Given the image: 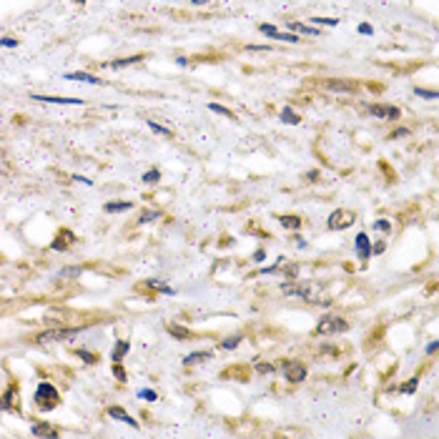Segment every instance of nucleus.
<instances>
[{
  "label": "nucleus",
  "mask_w": 439,
  "mask_h": 439,
  "mask_svg": "<svg viewBox=\"0 0 439 439\" xmlns=\"http://www.w3.org/2000/svg\"><path fill=\"white\" fill-rule=\"evenodd\" d=\"M281 294H286V296H299V299H304V301H309V304H331L329 301V296H324V291L316 286V284H309V281H289V284H281Z\"/></svg>",
  "instance_id": "obj_1"
},
{
  "label": "nucleus",
  "mask_w": 439,
  "mask_h": 439,
  "mask_svg": "<svg viewBox=\"0 0 439 439\" xmlns=\"http://www.w3.org/2000/svg\"><path fill=\"white\" fill-rule=\"evenodd\" d=\"M58 402H61L58 389H56L53 384H48V381H40V386L35 389V404H38V409L48 412V409H53Z\"/></svg>",
  "instance_id": "obj_2"
},
{
  "label": "nucleus",
  "mask_w": 439,
  "mask_h": 439,
  "mask_svg": "<svg viewBox=\"0 0 439 439\" xmlns=\"http://www.w3.org/2000/svg\"><path fill=\"white\" fill-rule=\"evenodd\" d=\"M80 334V329H51V331H43L35 336L38 344H51V342H66V339H73Z\"/></svg>",
  "instance_id": "obj_3"
},
{
  "label": "nucleus",
  "mask_w": 439,
  "mask_h": 439,
  "mask_svg": "<svg viewBox=\"0 0 439 439\" xmlns=\"http://www.w3.org/2000/svg\"><path fill=\"white\" fill-rule=\"evenodd\" d=\"M349 324L342 316H324L316 326V334H336V331H347Z\"/></svg>",
  "instance_id": "obj_4"
},
{
  "label": "nucleus",
  "mask_w": 439,
  "mask_h": 439,
  "mask_svg": "<svg viewBox=\"0 0 439 439\" xmlns=\"http://www.w3.org/2000/svg\"><path fill=\"white\" fill-rule=\"evenodd\" d=\"M357 221V214L354 211H347V209H339L329 216V228L331 231H342V228H349L352 223Z\"/></svg>",
  "instance_id": "obj_5"
},
{
  "label": "nucleus",
  "mask_w": 439,
  "mask_h": 439,
  "mask_svg": "<svg viewBox=\"0 0 439 439\" xmlns=\"http://www.w3.org/2000/svg\"><path fill=\"white\" fill-rule=\"evenodd\" d=\"M281 371H284L286 381H291V384L304 381V376H306V366L301 364V362H284V364H281Z\"/></svg>",
  "instance_id": "obj_6"
},
{
  "label": "nucleus",
  "mask_w": 439,
  "mask_h": 439,
  "mask_svg": "<svg viewBox=\"0 0 439 439\" xmlns=\"http://www.w3.org/2000/svg\"><path fill=\"white\" fill-rule=\"evenodd\" d=\"M369 113L376 116V118H389V121H397L399 118V108H394V106H371Z\"/></svg>",
  "instance_id": "obj_7"
},
{
  "label": "nucleus",
  "mask_w": 439,
  "mask_h": 439,
  "mask_svg": "<svg viewBox=\"0 0 439 439\" xmlns=\"http://www.w3.org/2000/svg\"><path fill=\"white\" fill-rule=\"evenodd\" d=\"M354 241H357V243H354V246H357V256H359L362 261H369V259H371V243H369V236H366V233H359Z\"/></svg>",
  "instance_id": "obj_8"
},
{
  "label": "nucleus",
  "mask_w": 439,
  "mask_h": 439,
  "mask_svg": "<svg viewBox=\"0 0 439 439\" xmlns=\"http://www.w3.org/2000/svg\"><path fill=\"white\" fill-rule=\"evenodd\" d=\"M261 33L264 35H271V38H276V40H286V43H299V38L294 35V33H279L274 25H261Z\"/></svg>",
  "instance_id": "obj_9"
},
{
  "label": "nucleus",
  "mask_w": 439,
  "mask_h": 439,
  "mask_svg": "<svg viewBox=\"0 0 439 439\" xmlns=\"http://www.w3.org/2000/svg\"><path fill=\"white\" fill-rule=\"evenodd\" d=\"M33 101H43V103H56V106H78V98H53V95H33Z\"/></svg>",
  "instance_id": "obj_10"
},
{
  "label": "nucleus",
  "mask_w": 439,
  "mask_h": 439,
  "mask_svg": "<svg viewBox=\"0 0 439 439\" xmlns=\"http://www.w3.org/2000/svg\"><path fill=\"white\" fill-rule=\"evenodd\" d=\"M108 417H113V419H121V422H126V424H131V427H138V422L131 417V414H126L121 407H108Z\"/></svg>",
  "instance_id": "obj_11"
},
{
  "label": "nucleus",
  "mask_w": 439,
  "mask_h": 439,
  "mask_svg": "<svg viewBox=\"0 0 439 439\" xmlns=\"http://www.w3.org/2000/svg\"><path fill=\"white\" fill-rule=\"evenodd\" d=\"M211 357H214L211 352H193V354H188L183 362H186V364H201V362H209Z\"/></svg>",
  "instance_id": "obj_12"
},
{
  "label": "nucleus",
  "mask_w": 439,
  "mask_h": 439,
  "mask_svg": "<svg viewBox=\"0 0 439 439\" xmlns=\"http://www.w3.org/2000/svg\"><path fill=\"white\" fill-rule=\"evenodd\" d=\"M71 241H73V233H71V231H63V233H58V236H56L53 249H56V251H58V249H66Z\"/></svg>",
  "instance_id": "obj_13"
},
{
  "label": "nucleus",
  "mask_w": 439,
  "mask_h": 439,
  "mask_svg": "<svg viewBox=\"0 0 439 439\" xmlns=\"http://www.w3.org/2000/svg\"><path fill=\"white\" fill-rule=\"evenodd\" d=\"M128 349H131V344H128V342H118V344L113 347V354H111V357H113V362H121V359L128 354Z\"/></svg>",
  "instance_id": "obj_14"
},
{
  "label": "nucleus",
  "mask_w": 439,
  "mask_h": 439,
  "mask_svg": "<svg viewBox=\"0 0 439 439\" xmlns=\"http://www.w3.org/2000/svg\"><path fill=\"white\" fill-rule=\"evenodd\" d=\"M128 209H133V204H131V201H116V204H106V211H108V214H116V211H128Z\"/></svg>",
  "instance_id": "obj_15"
},
{
  "label": "nucleus",
  "mask_w": 439,
  "mask_h": 439,
  "mask_svg": "<svg viewBox=\"0 0 439 439\" xmlns=\"http://www.w3.org/2000/svg\"><path fill=\"white\" fill-rule=\"evenodd\" d=\"M281 226H284V228H301V219H299V216H281Z\"/></svg>",
  "instance_id": "obj_16"
},
{
  "label": "nucleus",
  "mask_w": 439,
  "mask_h": 439,
  "mask_svg": "<svg viewBox=\"0 0 439 439\" xmlns=\"http://www.w3.org/2000/svg\"><path fill=\"white\" fill-rule=\"evenodd\" d=\"M33 434H38V437H56L58 432H56L53 427H43V424H35V427H33Z\"/></svg>",
  "instance_id": "obj_17"
},
{
  "label": "nucleus",
  "mask_w": 439,
  "mask_h": 439,
  "mask_svg": "<svg viewBox=\"0 0 439 439\" xmlns=\"http://www.w3.org/2000/svg\"><path fill=\"white\" fill-rule=\"evenodd\" d=\"M66 78L68 80H83V83H101L95 75H88V73H68Z\"/></svg>",
  "instance_id": "obj_18"
},
{
  "label": "nucleus",
  "mask_w": 439,
  "mask_h": 439,
  "mask_svg": "<svg viewBox=\"0 0 439 439\" xmlns=\"http://www.w3.org/2000/svg\"><path fill=\"white\" fill-rule=\"evenodd\" d=\"M281 121H286V123H299V121H301V118H299V116H296V113H294L291 108H289V106H286V108H281Z\"/></svg>",
  "instance_id": "obj_19"
},
{
  "label": "nucleus",
  "mask_w": 439,
  "mask_h": 439,
  "mask_svg": "<svg viewBox=\"0 0 439 439\" xmlns=\"http://www.w3.org/2000/svg\"><path fill=\"white\" fill-rule=\"evenodd\" d=\"M291 30L294 33H304V35H316V28H309V25H301V23H294Z\"/></svg>",
  "instance_id": "obj_20"
},
{
  "label": "nucleus",
  "mask_w": 439,
  "mask_h": 439,
  "mask_svg": "<svg viewBox=\"0 0 439 439\" xmlns=\"http://www.w3.org/2000/svg\"><path fill=\"white\" fill-rule=\"evenodd\" d=\"M209 111H214V113H221V116H226V118H231V121H233V113H231L228 108L219 106V103H209Z\"/></svg>",
  "instance_id": "obj_21"
},
{
  "label": "nucleus",
  "mask_w": 439,
  "mask_h": 439,
  "mask_svg": "<svg viewBox=\"0 0 439 439\" xmlns=\"http://www.w3.org/2000/svg\"><path fill=\"white\" fill-rule=\"evenodd\" d=\"M148 128H151V131H156V133H161V136H166V138H171V136H173V133H171L168 128H163V126H158L156 121H148Z\"/></svg>",
  "instance_id": "obj_22"
},
{
  "label": "nucleus",
  "mask_w": 439,
  "mask_h": 439,
  "mask_svg": "<svg viewBox=\"0 0 439 439\" xmlns=\"http://www.w3.org/2000/svg\"><path fill=\"white\" fill-rule=\"evenodd\" d=\"M141 61V56H133V58H123V61H113L111 63V68H121V66H131V63H138Z\"/></svg>",
  "instance_id": "obj_23"
},
{
  "label": "nucleus",
  "mask_w": 439,
  "mask_h": 439,
  "mask_svg": "<svg viewBox=\"0 0 439 439\" xmlns=\"http://www.w3.org/2000/svg\"><path fill=\"white\" fill-rule=\"evenodd\" d=\"M329 88H334V90H357V85H352V83H336V80H331Z\"/></svg>",
  "instance_id": "obj_24"
},
{
  "label": "nucleus",
  "mask_w": 439,
  "mask_h": 439,
  "mask_svg": "<svg viewBox=\"0 0 439 439\" xmlns=\"http://www.w3.org/2000/svg\"><path fill=\"white\" fill-rule=\"evenodd\" d=\"M168 331H171L173 336H178V339H186V336H188V329H178L176 324H168Z\"/></svg>",
  "instance_id": "obj_25"
},
{
  "label": "nucleus",
  "mask_w": 439,
  "mask_h": 439,
  "mask_svg": "<svg viewBox=\"0 0 439 439\" xmlns=\"http://www.w3.org/2000/svg\"><path fill=\"white\" fill-rule=\"evenodd\" d=\"M13 397H15V389L10 386V389H8V394L3 397V402H0V407H3V409H10V404H13Z\"/></svg>",
  "instance_id": "obj_26"
},
{
  "label": "nucleus",
  "mask_w": 439,
  "mask_h": 439,
  "mask_svg": "<svg viewBox=\"0 0 439 439\" xmlns=\"http://www.w3.org/2000/svg\"><path fill=\"white\" fill-rule=\"evenodd\" d=\"M238 344H241V336H228V339H226L221 347H223V349H236Z\"/></svg>",
  "instance_id": "obj_27"
},
{
  "label": "nucleus",
  "mask_w": 439,
  "mask_h": 439,
  "mask_svg": "<svg viewBox=\"0 0 439 439\" xmlns=\"http://www.w3.org/2000/svg\"><path fill=\"white\" fill-rule=\"evenodd\" d=\"M158 178H161V173H158L156 168H151V171H146V173H143V181H146V183H156Z\"/></svg>",
  "instance_id": "obj_28"
},
{
  "label": "nucleus",
  "mask_w": 439,
  "mask_h": 439,
  "mask_svg": "<svg viewBox=\"0 0 439 439\" xmlns=\"http://www.w3.org/2000/svg\"><path fill=\"white\" fill-rule=\"evenodd\" d=\"M414 93H417V95H422V98H429V101H437V98H439L437 90H424V88H417Z\"/></svg>",
  "instance_id": "obj_29"
},
{
  "label": "nucleus",
  "mask_w": 439,
  "mask_h": 439,
  "mask_svg": "<svg viewBox=\"0 0 439 439\" xmlns=\"http://www.w3.org/2000/svg\"><path fill=\"white\" fill-rule=\"evenodd\" d=\"M311 20H314L316 25H336V23H339L336 18H311Z\"/></svg>",
  "instance_id": "obj_30"
},
{
  "label": "nucleus",
  "mask_w": 439,
  "mask_h": 439,
  "mask_svg": "<svg viewBox=\"0 0 439 439\" xmlns=\"http://www.w3.org/2000/svg\"><path fill=\"white\" fill-rule=\"evenodd\" d=\"M374 228H376V231H384V233H389V228H392V226H389L386 221H374Z\"/></svg>",
  "instance_id": "obj_31"
},
{
  "label": "nucleus",
  "mask_w": 439,
  "mask_h": 439,
  "mask_svg": "<svg viewBox=\"0 0 439 439\" xmlns=\"http://www.w3.org/2000/svg\"><path fill=\"white\" fill-rule=\"evenodd\" d=\"M0 45H3V48H18V40H13V38H0Z\"/></svg>",
  "instance_id": "obj_32"
},
{
  "label": "nucleus",
  "mask_w": 439,
  "mask_h": 439,
  "mask_svg": "<svg viewBox=\"0 0 439 439\" xmlns=\"http://www.w3.org/2000/svg\"><path fill=\"white\" fill-rule=\"evenodd\" d=\"M138 397H143V399H148V402H156V392H151V389H143V392H138Z\"/></svg>",
  "instance_id": "obj_33"
},
{
  "label": "nucleus",
  "mask_w": 439,
  "mask_h": 439,
  "mask_svg": "<svg viewBox=\"0 0 439 439\" xmlns=\"http://www.w3.org/2000/svg\"><path fill=\"white\" fill-rule=\"evenodd\" d=\"M384 249H386V243H384V241H376L374 249H371V254H384Z\"/></svg>",
  "instance_id": "obj_34"
},
{
  "label": "nucleus",
  "mask_w": 439,
  "mask_h": 439,
  "mask_svg": "<svg viewBox=\"0 0 439 439\" xmlns=\"http://www.w3.org/2000/svg\"><path fill=\"white\" fill-rule=\"evenodd\" d=\"M414 389H417V379H412V381H409L407 386H402V392H404V394H412Z\"/></svg>",
  "instance_id": "obj_35"
},
{
  "label": "nucleus",
  "mask_w": 439,
  "mask_h": 439,
  "mask_svg": "<svg viewBox=\"0 0 439 439\" xmlns=\"http://www.w3.org/2000/svg\"><path fill=\"white\" fill-rule=\"evenodd\" d=\"M113 374H116V376H118L121 381H126V371H123V369H121V366H118V364L113 366Z\"/></svg>",
  "instance_id": "obj_36"
},
{
  "label": "nucleus",
  "mask_w": 439,
  "mask_h": 439,
  "mask_svg": "<svg viewBox=\"0 0 439 439\" xmlns=\"http://www.w3.org/2000/svg\"><path fill=\"white\" fill-rule=\"evenodd\" d=\"M256 369H259L261 374H271V371H274V366L271 364H256Z\"/></svg>",
  "instance_id": "obj_37"
},
{
  "label": "nucleus",
  "mask_w": 439,
  "mask_h": 439,
  "mask_svg": "<svg viewBox=\"0 0 439 439\" xmlns=\"http://www.w3.org/2000/svg\"><path fill=\"white\" fill-rule=\"evenodd\" d=\"M80 274V269H66V271H61V276H78Z\"/></svg>",
  "instance_id": "obj_38"
},
{
  "label": "nucleus",
  "mask_w": 439,
  "mask_h": 439,
  "mask_svg": "<svg viewBox=\"0 0 439 439\" xmlns=\"http://www.w3.org/2000/svg\"><path fill=\"white\" fill-rule=\"evenodd\" d=\"M359 33H364V35H371V33H374V30H371V25H359Z\"/></svg>",
  "instance_id": "obj_39"
},
{
  "label": "nucleus",
  "mask_w": 439,
  "mask_h": 439,
  "mask_svg": "<svg viewBox=\"0 0 439 439\" xmlns=\"http://www.w3.org/2000/svg\"><path fill=\"white\" fill-rule=\"evenodd\" d=\"M156 216H158V214H156V211H148V214H143V216H141V221H143V223H146V221L156 219Z\"/></svg>",
  "instance_id": "obj_40"
},
{
  "label": "nucleus",
  "mask_w": 439,
  "mask_h": 439,
  "mask_svg": "<svg viewBox=\"0 0 439 439\" xmlns=\"http://www.w3.org/2000/svg\"><path fill=\"white\" fill-rule=\"evenodd\" d=\"M80 357L88 362V364H93V354H88V352H80Z\"/></svg>",
  "instance_id": "obj_41"
},
{
  "label": "nucleus",
  "mask_w": 439,
  "mask_h": 439,
  "mask_svg": "<svg viewBox=\"0 0 439 439\" xmlns=\"http://www.w3.org/2000/svg\"><path fill=\"white\" fill-rule=\"evenodd\" d=\"M437 342H432V344H429V347H427V354H434V352H437Z\"/></svg>",
  "instance_id": "obj_42"
},
{
  "label": "nucleus",
  "mask_w": 439,
  "mask_h": 439,
  "mask_svg": "<svg viewBox=\"0 0 439 439\" xmlns=\"http://www.w3.org/2000/svg\"><path fill=\"white\" fill-rule=\"evenodd\" d=\"M191 3H196V5H201V3H206V0H191Z\"/></svg>",
  "instance_id": "obj_43"
},
{
  "label": "nucleus",
  "mask_w": 439,
  "mask_h": 439,
  "mask_svg": "<svg viewBox=\"0 0 439 439\" xmlns=\"http://www.w3.org/2000/svg\"><path fill=\"white\" fill-rule=\"evenodd\" d=\"M78 3H83V0H78Z\"/></svg>",
  "instance_id": "obj_44"
}]
</instances>
